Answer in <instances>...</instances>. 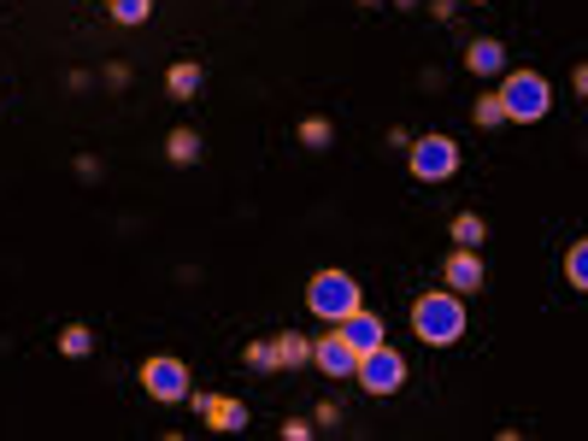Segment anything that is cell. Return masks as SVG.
<instances>
[{
	"instance_id": "30bf717a",
	"label": "cell",
	"mask_w": 588,
	"mask_h": 441,
	"mask_svg": "<svg viewBox=\"0 0 588 441\" xmlns=\"http://www.w3.org/2000/svg\"><path fill=\"white\" fill-rule=\"evenodd\" d=\"M335 330H342V342L353 347V353H371V347H383L389 342V335H383V318H376V312H347V318L342 324H335Z\"/></svg>"
},
{
	"instance_id": "cb8c5ba5",
	"label": "cell",
	"mask_w": 588,
	"mask_h": 441,
	"mask_svg": "<svg viewBox=\"0 0 588 441\" xmlns=\"http://www.w3.org/2000/svg\"><path fill=\"white\" fill-rule=\"evenodd\" d=\"M394 7H401V12H412V7H424V0H394Z\"/></svg>"
},
{
	"instance_id": "ffe728a7",
	"label": "cell",
	"mask_w": 588,
	"mask_h": 441,
	"mask_svg": "<svg viewBox=\"0 0 588 441\" xmlns=\"http://www.w3.org/2000/svg\"><path fill=\"white\" fill-rule=\"evenodd\" d=\"M471 118H477V130H500V124H507V107H500V95H482L471 107Z\"/></svg>"
},
{
	"instance_id": "9a60e30c",
	"label": "cell",
	"mask_w": 588,
	"mask_h": 441,
	"mask_svg": "<svg viewBox=\"0 0 588 441\" xmlns=\"http://www.w3.org/2000/svg\"><path fill=\"white\" fill-rule=\"evenodd\" d=\"M448 236H453V247H482L489 242V224H482V213H459L448 224Z\"/></svg>"
},
{
	"instance_id": "8992f818",
	"label": "cell",
	"mask_w": 588,
	"mask_h": 441,
	"mask_svg": "<svg viewBox=\"0 0 588 441\" xmlns=\"http://www.w3.org/2000/svg\"><path fill=\"white\" fill-rule=\"evenodd\" d=\"M141 389L154 394V401H188V365L177 360V353H154V360L141 365Z\"/></svg>"
},
{
	"instance_id": "44dd1931",
	"label": "cell",
	"mask_w": 588,
	"mask_h": 441,
	"mask_svg": "<svg viewBox=\"0 0 588 441\" xmlns=\"http://www.w3.org/2000/svg\"><path fill=\"white\" fill-rule=\"evenodd\" d=\"M254 371H277V360H271V342H247V353H242Z\"/></svg>"
},
{
	"instance_id": "ba28073f",
	"label": "cell",
	"mask_w": 588,
	"mask_h": 441,
	"mask_svg": "<svg viewBox=\"0 0 588 441\" xmlns=\"http://www.w3.org/2000/svg\"><path fill=\"white\" fill-rule=\"evenodd\" d=\"M312 365L324 376H360V353L342 342V330H324L318 342H312Z\"/></svg>"
},
{
	"instance_id": "d6986e66",
	"label": "cell",
	"mask_w": 588,
	"mask_h": 441,
	"mask_svg": "<svg viewBox=\"0 0 588 441\" xmlns=\"http://www.w3.org/2000/svg\"><path fill=\"white\" fill-rule=\"evenodd\" d=\"M294 136H301V147H312V154H324V147H330V118H301V130H294Z\"/></svg>"
},
{
	"instance_id": "277c9868",
	"label": "cell",
	"mask_w": 588,
	"mask_h": 441,
	"mask_svg": "<svg viewBox=\"0 0 588 441\" xmlns=\"http://www.w3.org/2000/svg\"><path fill=\"white\" fill-rule=\"evenodd\" d=\"M406 154H412V177H418V183H448V177L459 171V141L441 136V130H435V136H418Z\"/></svg>"
},
{
	"instance_id": "603a6c76",
	"label": "cell",
	"mask_w": 588,
	"mask_h": 441,
	"mask_svg": "<svg viewBox=\"0 0 588 441\" xmlns=\"http://www.w3.org/2000/svg\"><path fill=\"white\" fill-rule=\"evenodd\" d=\"M571 89L588 100V59H582V66H571Z\"/></svg>"
},
{
	"instance_id": "9c48e42d",
	"label": "cell",
	"mask_w": 588,
	"mask_h": 441,
	"mask_svg": "<svg viewBox=\"0 0 588 441\" xmlns=\"http://www.w3.org/2000/svg\"><path fill=\"white\" fill-rule=\"evenodd\" d=\"M441 283H448L453 294H482V283H489V271H482L477 247H453L448 265H441Z\"/></svg>"
},
{
	"instance_id": "4fadbf2b",
	"label": "cell",
	"mask_w": 588,
	"mask_h": 441,
	"mask_svg": "<svg viewBox=\"0 0 588 441\" xmlns=\"http://www.w3.org/2000/svg\"><path fill=\"white\" fill-rule=\"evenodd\" d=\"M200 66H195V59H177V66L171 71H165V89H171V100H195L200 95Z\"/></svg>"
},
{
	"instance_id": "e0dca14e",
	"label": "cell",
	"mask_w": 588,
	"mask_h": 441,
	"mask_svg": "<svg viewBox=\"0 0 588 441\" xmlns=\"http://www.w3.org/2000/svg\"><path fill=\"white\" fill-rule=\"evenodd\" d=\"M59 353H66V360H89V353H95L89 324H66V330H59Z\"/></svg>"
},
{
	"instance_id": "5b68a950",
	"label": "cell",
	"mask_w": 588,
	"mask_h": 441,
	"mask_svg": "<svg viewBox=\"0 0 588 441\" xmlns=\"http://www.w3.org/2000/svg\"><path fill=\"white\" fill-rule=\"evenodd\" d=\"M360 389L376 394V401H383V394H401V389H406V360H401L389 342L371 347V353H360Z\"/></svg>"
},
{
	"instance_id": "52a82bcc",
	"label": "cell",
	"mask_w": 588,
	"mask_h": 441,
	"mask_svg": "<svg viewBox=\"0 0 588 441\" xmlns=\"http://www.w3.org/2000/svg\"><path fill=\"white\" fill-rule=\"evenodd\" d=\"M188 406H195V412H200V424H206V430H218V435L247 430V406H242V401H229V394H195V389H188Z\"/></svg>"
},
{
	"instance_id": "8fae6325",
	"label": "cell",
	"mask_w": 588,
	"mask_h": 441,
	"mask_svg": "<svg viewBox=\"0 0 588 441\" xmlns=\"http://www.w3.org/2000/svg\"><path fill=\"white\" fill-rule=\"evenodd\" d=\"M465 71H471V77H500V71H507V48H500L494 36L465 41Z\"/></svg>"
},
{
	"instance_id": "7402d4cb",
	"label": "cell",
	"mask_w": 588,
	"mask_h": 441,
	"mask_svg": "<svg viewBox=\"0 0 588 441\" xmlns=\"http://www.w3.org/2000/svg\"><path fill=\"white\" fill-rule=\"evenodd\" d=\"M312 435V424H301V418H288V424H283V441H306Z\"/></svg>"
},
{
	"instance_id": "5bb4252c",
	"label": "cell",
	"mask_w": 588,
	"mask_h": 441,
	"mask_svg": "<svg viewBox=\"0 0 588 441\" xmlns=\"http://www.w3.org/2000/svg\"><path fill=\"white\" fill-rule=\"evenodd\" d=\"M165 154H171V165H195V159H200V130L177 124V130L165 136Z\"/></svg>"
},
{
	"instance_id": "ac0fdd59",
	"label": "cell",
	"mask_w": 588,
	"mask_h": 441,
	"mask_svg": "<svg viewBox=\"0 0 588 441\" xmlns=\"http://www.w3.org/2000/svg\"><path fill=\"white\" fill-rule=\"evenodd\" d=\"M107 12L118 18L124 30H136V24H147V18H154V0H107Z\"/></svg>"
},
{
	"instance_id": "3957f363",
	"label": "cell",
	"mask_w": 588,
	"mask_h": 441,
	"mask_svg": "<svg viewBox=\"0 0 588 441\" xmlns=\"http://www.w3.org/2000/svg\"><path fill=\"white\" fill-rule=\"evenodd\" d=\"M360 283L347 277V271H318V277L306 283V312L312 318H324V324H342L347 312H360Z\"/></svg>"
},
{
	"instance_id": "7a4b0ae2",
	"label": "cell",
	"mask_w": 588,
	"mask_h": 441,
	"mask_svg": "<svg viewBox=\"0 0 588 441\" xmlns=\"http://www.w3.org/2000/svg\"><path fill=\"white\" fill-rule=\"evenodd\" d=\"M494 95H500V107H507V124H541L553 107V89L541 71H507Z\"/></svg>"
},
{
	"instance_id": "2e32d148",
	"label": "cell",
	"mask_w": 588,
	"mask_h": 441,
	"mask_svg": "<svg viewBox=\"0 0 588 441\" xmlns=\"http://www.w3.org/2000/svg\"><path fill=\"white\" fill-rule=\"evenodd\" d=\"M565 283H571L577 294H588V236L565 247Z\"/></svg>"
},
{
	"instance_id": "d4e9b609",
	"label": "cell",
	"mask_w": 588,
	"mask_h": 441,
	"mask_svg": "<svg viewBox=\"0 0 588 441\" xmlns=\"http://www.w3.org/2000/svg\"><path fill=\"white\" fill-rule=\"evenodd\" d=\"M360 7H383V0H360Z\"/></svg>"
},
{
	"instance_id": "6da1fadb",
	"label": "cell",
	"mask_w": 588,
	"mask_h": 441,
	"mask_svg": "<svg viewBox=\"0 0 588 441\" xmlns=\"http://www.w3.org/2000/svg\"><path fill=\"white\" fill-rule=\"evenodd\" d=\"M412 335L430 347H453L459 335H465V294L453 288H430L412 301Z\"/></svg>"
},
{
	"instance_id": "7c38bea8",
	"label": "cell",
	"mask_w": 588,
	"mask_h": 441,
	"mask_svg": "<svg viewBox=\"0 0 588 441\" xmlns=\"http://www.w3.org/2000/svg\"><path fill=\"white\" fill-rule=\"evenodd\" d=\"M271 360H277V371H301L312 360V342H306V335H294V330H283L277 342H271Z\"/></svg>"
},
{
	"instance_id": "484cf974",
	"label": "cell",
	"mask_w": 588,
	"mask_h": 441,
	"mask_svg": "<svg viewBox=\"0 0 588 441\" xmlns=\"http://www.w3.org/2000/svg\"><path fill=\"white\" fill-rule=\"evenodd\" d=\"M471 7H489V0H471Z\"/></svg>"
}]
</instances>
